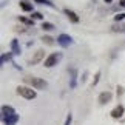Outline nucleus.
Instances as JSON below:
<instances>
[{
	"label": "nucleus",
	"mask_w": 125,
	"mask_h": 125,
	"mask_svg": "<svg viewBox=\"0 0 125 125\" xmlns=\"http://www.w3.org/2000/svg\"><path fill=\"white\" fill-rule=\"evenodd\" d=\"M2 114H3V121L6 125H16L17 121H19V116H17V113L14 111V108L12 107H5L2 108Z\"/></svg>",
	"instance_id": "obj_1"
},
{
	"label": "nucleus",
	"mask_w": 125,
	"mask_h": 125,
	"mask_svg": "<svg viewBox=\"0 0 125 125\" xmlns=\"http://www.w3.org/2000/svg\"><path fill=\"white\" fill-rule=\"evenodd\" d=\"M60 59H62V52H51L45 59L43 65H45V68H52V66H56L60 62Z\"/></svg>",
	"instance_id": "obj_2"
},
{
	"label": "nucleus",
	"mask_w": 125,
	"mask_h": 125,
	"mask_svg": "<svg viewBox=\"0 0 125 125\" xmlns=\"http://www.w3.org/2000/svg\"><path fill=\"white\" fill-rule=\"evenodd\" d=\"M16 91H17L19 96H22V97H25V99H28V100L34 99L36 96H37L36 91H32V88H28V86H17Z\"/></svg>",
	"instance_id": "obj_3"
},
{
	"label": "nucleus",
	"mask_w": 125,
	"mask_h": 125,
	"mask_svg": "<svg viewBox=\"0 0 125 125\" xmlns=\"http://www.w3.org/2000/svg\"><path fill=\"white\" fill-rule=\"evenodd\" d=\"M25 82L26 83H30L32 88H37V90H43V88H46V80H43L40 77H25Z\"/></svg>",
	"instance_id": "obj_4"
},
{
	"label": "nucleus",
	"mask_w": 125,
	"mask_h": 125,
	"mask_svg": "<svg viewBox=\"0 0 125 125\" xmlns=\"http://www.w3.org/2000/svg\"><path fill=\"white\" fill-rule=\"evenodd\" d=\"M57 43H59L60 46H63V48H68L71 43H73V37L68 36V34H60L57 37Z\"/></svg>",
	"instance_id": "obj_5"
},
{
	"label": "nucleus",
	"mask_w": 125,
	"mask_h": 125,
	"mask_svg": "<svg viewBox=\"0 0 125 125\" xmlns=\"http://www.w3.org/2000/svg\"><path fill=\"white\" fill-rule=\"evenodd\" d=\"M63 14H65L66 17H68V20H70V22H73V23H79V22H80L79 16H77V14H76L74 11H71L70 8H65V9H63Z\"/></svg>",
	"instance_id": "obj_6"
},
{
	"label": "nucleus",
	"mask_w": 125,
	"mask_h": 125,
	"mask_svg": "<svg viewBox=\"0 0 125 125\" xmlns=\"http://www.w3.org/2000/svg\"><path fill=\"white\" fill-rule=\"evenodd\" d=\"M43 57H45V51H43V50H39V51L34 54V57H32V59L28 60V63H30V65H36V63H39Z\"/></svg>",
	"instance_id": "obj_7"
},
{
	"label": "nucleus",
	"mask_w": 125,
	"mask_h": 125,
	"mask_svg": "<svg viewBox=\"0 0 125 125\" xmlns=\"http://www.w3.org/2000/svg\"><path fill=\"white\" fill-rule=\"evenodd\" d=\"M20 8L23 9L25 12H34V5H32L30 0H20Z\"/></svg>",
	"instance_id": "obj_8"
},
{
	"label": "nucleus",
	"mask_w": 125,
	"mask_h": 125,
	"mask_svg": "<svg viewBox=\"0 0 125 125\" xmlns=\"http://www.w3.org/2000/svg\"><path fill=\"white\" fill-rule=\"evenodd\" d=\"M111 97H113V94L110 93V91H104V93H100V96H99V104L100 105H105L107 102L111 100Z\"/></svg>",
	"instance_id": "obj_9"
},
{
	"label": "nucleus",
	"mask_w": 125,
	"mask_h": 125,
	"mask_svg": "<svg viewBox=\"0 0 125 125\" xmlns=\"http://www.w3.org/2000/svg\"><path fill=\"white\" fill-rule=\"evenodd\" d=\"M11 51H12L14 56H20L22 50H20V45H19V40L17 39H12V42H11Z\"/></svg>",
	"instance_id": "obj_10"
},
{
	"label": "nucleus",
	"mask_w": 125,
	"mask_h": 125,
	"mask_svg": "<svg viewBox=\"0 0 125 125\" xmlns=\"http://www.w3.org/2000/svg\"><path fill=\"white\" fill-rule=\"evenodd\" d=\"M124 111H125V108L122 107V105H117V107L114 108V110H113V111L110 113V114H111V117H114V119H119V117H121L122 114H124Z\"/></svg>",
	"instance_id": "obj_11"
},
{
	"label": "nucleus",
	"mask_w": 125,
	"mask_h": 125,
	"mask_svg": "<svg viewBox=\"0 0 125 125\" xmlns=\"http://www.w3.org/2000/svg\"><path fill=\"white\" fill-rule=\"evenodd\" d=\"M70 73H71V88H74L76 86V79H77V71H76V68H71L70 70Z\"/></svg>",
	"instance_id": "obj_12"
},
{
	"label": "nucleus",
	"mask_w": 125,
	"mask_h": 125,
	"mask_svg": "<svg viewBox=\"0 0 125 125\" xmlns=\"http://www.w3.org/2000/svg\"><path fill=\"white\" fill-rule=\"evenodd\" d=\"M42 30H45V31H52V30H56V26L52 25V23H50V22H43V23H42Z\"/></svg>",
	"instance_id": "obj_13"
},
{
	"label": "nucleus",
	"mask_w": 125,
	"mask_h": 125,
	"mask_svg": "<svg viewBox=\"0 0 125 125\" xmlns=\"http://www.w3.org/2000/svg\"><path fill=\"white\" fill-rule=\"evenodd\" d=\"M36 3H40V5H45V6H50V8H54V3L51 0H34Z\"/></svg>",
	"instance_id": "obj_14"
},
{
	"label": "nucleus",
	"mask_w": 125,
	"mask_h": 125,
	"mask_svg": "<svg viewBox=\"0 0 125 125\" xmlns=\"http://www.w3.org/2000/svg\"><path fill=\"white\" fill-rule=\"evenodd\" d=\"M19 20H20L22 23H25V25H34V20H32V19H26V17H23V16L19 17Z\"/></svg>",
	"instance_id": "obj_15"
},
{
	"label": "nucleus",
	"mask_w": 125,
	"mask_h": 125,
	"mask_svg": "<svg viewBox=\"0 0 125 125\" xmlns=\"http://www.w3.org/2000/svg\"><path fill=\"white\" fill-rule=\"evenodd\" d=\"M14 54H12V52H3V54H2V63H5V62H9V60H11V57H12Z\"/></svg>",
	"instance_id": "obj_16"
},
{
	"label": "nucleus",
	"mask_w": 125,
	"mask_h": 125,
	"mask_svg": "<svg viewBox=\"0 0 125 125\" xmlns=\"http://www.w3.org/2000/svg\"><path fill=\"white\" fill-rule=\"evenodd\" d=\"M42 42H45V43H48V45H52V43H54L56 40L52 39L51 36H43V37H42Z\"/></svg>",
	"instance_id": "obj_17"
},
{
	"label": "nucleus",
	"mask_w": 125,
	"mask_h": 125,
	"mask_svg": "<svg viewBox=\"0 0 125 125\" xmlns=\"http://www.w3.org/2000/svg\"><path fill=\"white\" fill-rule=\"evenodd\" d=\"M111 30L116 31V32H124V31H125V23H124V25H114Z\"/></svg>",
	"instance_id": "obj_18"
},
{
	"label": "nucleus",
	"mask_w": 125,
	"mask_h": 125,
	"mask_svg": "<svg viewBox=\"0 0 125 125\" xmlns=\"http://www.w3.org/2000/svg\"><path fill=\"white\" fill-rule=\"evenodd\" d=\"M31 19H32V20H42L43 16H42L40 12H36V11H34V12L31 14Z\"/></svg>",
	"instance_id": "obj_19"
},
{
	"label": "nucleus",
	"mask_w": 125,
	"mask_h": 125,
	"mask_svg": "<svg viewBox=\"0 0 125 125\" xmlns=\"http://www.w3.org/2000/svg\"><path fill=\"white\" fill-rule=\"evenodd\" d=\"M122 20H125V12H121V14L114 16V22H122Z\"/></svg>",
	"instance_id": "obj_20"
},
{
	"label": "nucleus",
	"mask_w": 125,
	"mask_h": 125,
	"mask_svg": "<svg viewBox=\"0 0 125 125\" xmlns=\"http://www.w3.org/2000/svg\"><path fill=\"white\" fill-rule=\"evenodd\" d=\"M99 77H100V73H99V71H97V73H96V76H94V80H93V86H94L96 83L99 82Z\"/></svg>",
	"instance_id": "obj_21"
},
{
	"label": "nucleus",
	"mask_w": 125,
	"mask_h": 125,
	"mask_svg": "<svg viewBox=\"0 0 125 125\" xmlns=\"http://www.w3.org/2000/svg\"><path fill=\"white\" fill-rule=\"evenodd\" d=\"M71 121H73V117H71V114H68V116H66V121H65V125H70Z\"/></svg>",
	"instance_id": "obj_22"
},
{
	"label": "nucleus",
	"mask_w": 125,
	"mask_h": 125,
	"mask_svg": "<svg viewBox=\"0 0 125 125\" xmlns=\"http://www.w3.org/2000/svg\"><path fill=\"white\" fill-rule=\"evenodd\" d=\"M119 6H122V8H125V0H119Z\"/></svg>",
	"instance_id": "obj_23"
},
{
	"label": "nucleus",
	"mask_w": 125,
	"mask_h": 125,
	"mask_svg": "<svg viewBox=\"0 0 125 125\" xmlns=\"http://www.w3.org/2000/svg\"><path fill=\"white\" fill-rule=\"evenodd\" d=\"M104 2H105V3H111L113 0H104Z\"/></svg>",
	"instance_id": "obj_24"
}]
</instances>
